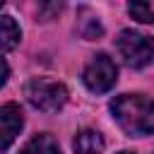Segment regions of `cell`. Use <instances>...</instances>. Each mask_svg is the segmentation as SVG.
<instances>
[{
  "label": "cell",
  "mask_w": 154,
  "mask_h": 154,
  "mask_svg": "<svg viewBox=\"0 0 154 154\" xmlns=\"http://www.w3.org/2000/svg\"><path fill=\"white\" fill-rule=\"evenodd\" d=\"M111 113L130 137L154 135V99L144 94H123L111 101Z\"/></svg>",
  "instance_id": "obj_1"
},
{
  "label": "cell",
  "mask_w": 154,
  "mask_h": 154,
  "mask_svg": "<svg viewBox=\"0 0 154 154\" xmlns=\"http://www.w3.org/2000/svg\"><path fill=\"white\" fill-rule=\"evenodd\" d=\"M116 48L128 67H144L154 60V41L135 29H123L116 38Z\"/></svg>",
  "instance_id": "obj_2"
},
{
  "label": "cell",
  "mask_w": 154,
  "mask_h": 154,
  "mask_svg": "<svg viewBox=\"0 0 154 154\" xmlns=\"http://www.w3.org/2000/svg\"><path fill=\"white\" fill-rule=\"evenodd\" d=\"M26 101L38 108V111H58L65 106L67 101V89L65 84L55 82V79H46V77H36L26 84L24 89Z\"/></svg>",
  "instance_id": "obj_3"
},
{
  "label": "cell",
  "mask_w": 154,
  "mask_h": 154,
  "mask_svg": "<svg viewBox=\"0 0 154 154\" xmlns=\"http://www.w3.org/2000/svg\"><path fill=\"white\" fill-rule=\"evenodd\" d=\"M82 79H84V84H87L89 91L103 94V91H108V89L116 84V79H118L116 63H113L106 53H99V55H94V58L87 63V67H84V72H82Z\"/></svg>",
  "instance_id": "obj_4"
},
{
  "label": "cell",
  "mask_w": 154,
  "mask_h": 154,
  "mask_svg": "<svg viewBox=\"0 0 154 154\" xmlns=\"http://www.w3.org/2000/svg\"><path fill=\"white\" fill-rule=\"evenodd\" d=\"M22 125H24V118H22L19 106H14V103L0 106V152H5L17 140Z\"/></svg>",
  "instance_id": "obj_5"
},
{
  "label": "cell",
  "mask_w": 154,
  "mask_h": 154,
  "mask_svg": "<svg viewBox=\"0 0 154 154\" xmlns=\"http://www.w3.org/2000/svg\"><path fill=\"white\" fill-rule=\"evenodd\" d=\"M75 154H101L103 152V137L96 130H79L72 140Z\"/></svg>",
  "instance_id": "obj_6"
},
{
  "label": "cell",
  "mask_w": 154,
  "mask_h": 154,
  "mask_svg": "<svg viewBox=\"0 0 154 154\" xmlns=\"http://www.w3.org/2000/svg\"><path fill=\"white\" fill-rule=\"evenodd\" d=\"M22 38V31H19V24L12 19V17H0V51H12Z\"/></svg>",
  "instance_id": "obj_7"
},
{
  "label": "cell",
  "mask_w": 154,
  "mask_h": 154,
  "mask_svg": "<svg viewBox=\"0 0 154 154\" xmlns=\"http://www.w3.org/2000/svg\"><path fill=\"white\" fill-rule=\"evenodd\" d=\"M19 154H60V147L51 135H36L19 149Z\"/></svg>",
  "instance_id": "obj_8"
},
{
  "label": "cell",
  "mask_w": 154,
  "mask_h": 154,
  "mask_svg": "<svg viewBox=\"0 0 154 154\" xmlns=\"http://www.w3.org/2000/svg\"><path fill=\"white\" fill-rule=\"evenodd\" d=\"M82 14H84V19L79 22V34L84 36V38H99L101 36V24H99V17H94L89 10H82Z\"/></svg>",
  "instance_id": "obj_9"
},
{
  "label": "cell",
  "mask_w": 154,
  "mask_h": 154,
  "mask_svg": "<svg viewBox=\"0 0 154 154\" xmlns=\"http://www.w3.org/2000/svg\"><path fill=\"white\" fill-rule=\"evenodd\" d=\"M128 12H130V17H135L137 22H144V24L154 22V2H152V0H149V2H130V5H128Z\"/></svg>",
  "instance_id": "obj_10"
},
{
  "label": "cell",
  "mask_w": 154,
  "mask_h": 154,
  "mask_svg": "<svg viewBox=\"0 0 154 154\" xmlns=\"http://www.w3.org/2000/svg\"><path fill=\"white\" fill-rule=\"evenodd\" d=\"M7 75H10V67H7V63L0 58V87L7 82Z\"/></svg>",
  "instance_id": "obj_11"
},
{
  "label": "cell",
  "mask_w": 154,
  "mask_h": 154,
  "mask_svg": "<svg viewBox=\"0 0 154 154\" xmlns=\"http://www.w3.org/2000/svg\"><path fill=\"white\" fill-rule=\"evenodd\" d=\"M120 154H132V152H120Z\"/></svg>",
  "instance_id": "obj_12"
},
{
  "label": "cell",
  "mask_w": 154,
  "mask_h": 154,
  "mask_svg": "<svg viewBox=\"0 0 154 154\" xmlns=\"http://www.w3.org/2000/svg\"><path fill=\"white\" fill-rule=\"evenodd\" d=\"M0 7H2V0H0Z\"/></svg>",
  "instance_id": "obj_13"
}]
</instances>
